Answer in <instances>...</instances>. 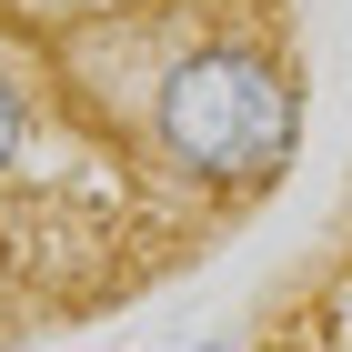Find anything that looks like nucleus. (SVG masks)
<instances>
[{
  "label": "nucleus",
  "mask_w": 352,
  "mask_h": 352,
  "mask_svg": "<svg viewBox=\"0 0 352 352\" xmlns=\"http://www.w3.org/2000/svg\"><path fill=\"white\" fill-rule=\"evenodd\" d=\"M151 151L182 171L201 201H252L292 171L302 151V71L252 30L191 41L151 81Z\"/></svg>",
  "instance_id": "f257e3e1"
},
{
  "label": "nucleus",
  "mask_w": 352,
  "mask_h": 352,
  "mask_svg": "<svg viewBox=\"0 0 352 352\" xmlns=\"http://www.w3.org/2000/svg\"><path fill=\"white\" fill-rule=\"evenodd\" d=\"M30 131H41V111H30V91H21V71L0 60V182L30 162Z\"/></svg>",
  "instance_id": "f03ea898"
}]
</instances>
